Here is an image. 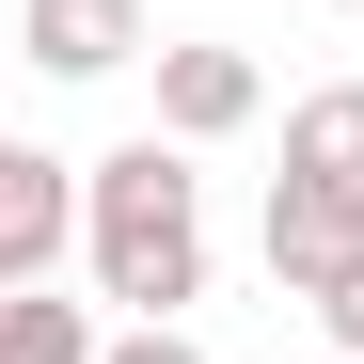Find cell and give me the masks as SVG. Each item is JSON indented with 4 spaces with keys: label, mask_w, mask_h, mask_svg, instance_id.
<instances>
[{
    "label": "cell",
    "mask_w": 364,
    "mask_h": 364,
    "mask_svg": "<svg viewBox=\"0 0 364 364\" xmlns=\"http://www.w3.org/2000/svg\"><path fill=\"white\" fill-rule=\"evenodd\" d=\"M348 254H364V191H348V174H269V285L317 301Z\"/></svg>",
    "instance_id": "cell-2"
},
{
    "label": "cell",
    "mask_w": 364,
    "mask_h": 364,
    "mask_svg": "<svg viewBox=\"0 0 364 364\" xmlns=\"http://www.w3.org/2000/svg\"><path fill=\"white\" fill-rule=\"evenodd\" d=\"M16 48H32L48 80H127L143 64V0H32Z\"/></svg>",
    "instance_id": "cell-5"
},
{
    "label": "cell",
    "mask_w": 364,
    "mask_h": 364,
    "mask_svg": "<svg viewBox=\"0 0 364 364\" xmlns=\"http://www.w3.org/2000/svg\"><path fill=\"white\" fill-rule=\"evenodd\" d=\"M95 364H206V348H191V333H174V317H127V333H111Z\"/></svg>",
    "instance_id": "cell-8"
},
{
    "label": "cell",
    "mask_w": 364,
    "mask_h": 364,
    "mask_svg": "<svg viewBox=\"0 0 364 364\" xmlns=\"http://www.w3.org/2000/svg\"><path fill=\"white\" fill-rule=\"evenodd\" d=\"M333 16H364V0H333Z\"/></svg>",
    "instance_id": "cell-10"
},
{
    "label": "cell",
    "mask_w": 364,
    "mask_h": 364,
    "mask_svg": "<svg viewBox=\"0 0 364 364\" xmlns=\"http://www.w3.org/2000/svg\"><path fill=\"white\" fill-rule=\"evenodd\" d=\"M254 111H269L254 48H159V143H237Z\"/></svg>",
    "instance_id": "cell-4"
},
{
    "label": "cell",
    "mask_w": 364,
    "mask_h": 364,
    "mask_svg": "<svg viewBox=\"0 0 364 364\" xmlns=\"http://www.w3.org/2000/svg\"><path fill=\"white\" fill-rule=\"evenodd\" d=\"M80 254H95V301L127 317H191L206 301V191H191V143H111L80 174Z\"/></svg>",
    "instance_id": "cell-1"
},
{
    "label": "cell",
    "mask_w": 364,
    "mask_h": 364,
    "mask_svg": "<svg viewBox=\"0 0 364 364\" xmlns=\"http://www.w3.org/2000/svg\"><path fill=\"white\" fill-rule=\"evenodd\" d=\"M285 174H348V191H364V80H317L285 111Z\"/></svg>",
    "instance_id": "cell-7"
},
{
    "label": "cell",
    "mask_w": 364,
    "mask_h": 364,
    "mask_svg": "<svg viewBox=\"0 0 364 364\" xmlns=\"http://www.w3.org/2000/svg\"><path fill=\"white\" fill-rule=\"evenodd\" d=\"M95 301H48V285H0V364H95Z\"/></svg>",
    "instance_id": "cell-6"
},
{
    "label": "cell",
    "mask_w": 364,
    "mask_h": 364,
    "mask_svg": "<svg viewBox=\"0 0 364 364\" xmlns=\"http://www.w3.org/2000/svg\"><path fill=\"white\" fill-rule=\"evenodd\" d=\"M64 237H80V174L48 143H0V285H48Z\"/></svg>",
    "instance_id": "cell-3"
},
{
    "label": "cell",
    "mask_w": 364,
    "mask_h": 364,
    "mask_svg": "<svg viewBox=\"0 0 364 364\" xmlns=\"http://www.w3.org/2000/svg\"><path fill=\"white\" fill-rule=\"evenodd\" d=\"M317 333H333V348H348V364H364V254H348V269H333V285H317Z\"/></svg>",
    "instance_id": "cell-9"
}]
</instances>
